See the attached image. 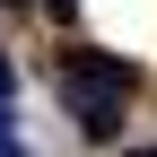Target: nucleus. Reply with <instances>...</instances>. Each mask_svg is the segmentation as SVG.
Segmentation results:
<instances>
[{
    "label": "nucleus",
    "instance_id": "f257e3e1",
    "mask_svg": "<svg viewBox=\"0 0 157 157\" xmlns=\"http://www.w3.org/2000/svg\"><path fill=\"white\" fill-rule=\"evenodd\" d=\"M70 87H105V96H131V87H140V70H131V61H113V52H70Z\"/></svg>",
    "mask_w": 157,
    "mask_h": 157
},
{
    "label": "nucleus",
    "instance_id": "7ed1b4c3",
    "mask_svg": "<svg viewBox=\"0 0 157 157\" xmlns=\"http://www.w3.org/2000/svg\"><path fill=\"white\" fill-rule=\"evenodd\" d=\"M9 87H17V70H9V61H0V96H9Z\"/></svg>",
    "mask_w": 157,
    "mask_h": 157
},
{
    "label": "nucleus",
    "instance_id": "f03ea898",
    "mask_svg": "<svg viewBox=\"0 0 157 157\" xmlns=\"http://www.w3.org/2000/svg\"><path fill=\"white\" fill-rule=\"evenodd\" d=\"M0 157H35V148H17V140H9V122H0Z\"/></svg>",
    "mask_w": 157,
    "mask_h": 157
},
{
    "label": "nucleus",
    "instance_id": "39448f33",
    "mask_svg": "<svg viewBox=\"0 0 157 157\" xmlns=\"http://www.w3.org/2000/svg\"><path fill=\"white\" fill-rule=\"evenodd\" d=\"M131 157H157V148H131Z\"/></svg>",
    "mask_w": 157,
    "mask_h": 157
},
{
    "label": "nucleus",
    "instance_id": "20e7f679",
    "mask_svg": "<svg viewBox=\"0 0 157 157\" xmlns=\"http://www.w3.org/2000/svg\"><path fill=\"white\" fill-rule=\"evenodd\" d=\"M44 9H52V17H70V9H78V0H44Z\"/></svg>",
    "mask_w": 157,
    "mask_h": 157
}]
</instances>
